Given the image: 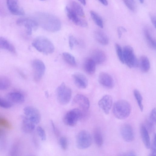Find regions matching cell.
I'll list each match as a JSON object with an SVG mask.
<instances>
[{
    "label": "cell",
    "mask_w": 156,
    "mask_h": 156,
    "mask_svg": "<svg viewBox=\"0 0 156 156\" xmlns=\"http://www.w3.org/2000/svg\"><path fill=\"white\" fill-rule=\"evenodd\" d=\"M60 145L61 148L65 151L67 148L68 141L67 138L64 136L61 137L59 140Z\"/></svg>",
    "instance_id": "37"
},
{
    "label": "cell",
    "mask_w": 156,
    "mask_h": 156,
    "mask_svg": "<svg viewBox=\"0 0 156 156\" xmlns=\"http://www.w3.org/2000/svg\"><path fill=\"white\" fill-rule=\"evenodd\" d=\"M72 9L79 16L83 17L84 13L83 8L77 2L73 1L72 3Z\"/></svg>",
    "instance_id": "30"
},
{
    "label": "cell",
    "mask_w": 156,
    "mask_h": 156,
    "mask_svg": "<svg viewBox=\"0 0 156 156\" xmlns=\"http://www.w3.org/2000/svg\"><path fill=\"white\" fill-rule=\"evenodd\" d=\"M0 125L6 127H9V125L8 122L5 119L1 118H0Z\"/></svg>",
    "instance_id": "42"
},
{
    "label": "cell",
    "mask_w": 156,
    "mask_h": 156,
    "mask_svg": "<svg viewBox=\"0 0 156 156\" xmlns=\"http://www.w3.org/2000/svg\"><path fill=\"white\" fill-rule=\"evenodd\" d=\"M25 116L35 124L39 123L41 119V115L39 111L36 108L27 106L23 109Z\"/></svg>",
    "instance_id": "9"
},
{
    "label": "cell",
    "mask_w": 156,
    "mask_h": 156,
    "mask_svg": "<svg viewBox=\"0 0 156 156\" xmlns=\"http://www.w3.org/2000/svg\"><path fill=\"white\" fill-rule=\"evenodd\" d=\"M69 44L71 49H72L75 45H77L79 42L72 35H70L69 37Z\"/></svg>",
    "instance_id": "38"
},
{
    "label": "cell",
    "mask_w": 156,
    "mask_h": 156,
    "mask_svg": "<svg viewBox=\"0 0 156 156\" xmlns=\"http://www.w3.org/2000/svg\"><path fill=\"white\" fill-rule=\"evenodd\" d=\"M42 0V1H44V0Z\"/></svg>",
    "instance_id": "49"
},
{
    "label": "cell",
    "mask_w": 156,
    "mask_h": 156,
    "mask_svg": "<svg viewBox=\"0 0 156 156\" xmlns=\"http://www.w3.org/2000/svg\"><path fill=\"white\" fill-rule=\"evenodd\" d=\"M143 32L145 40L149 46L155 50L156 40L151 30L148 27H145L144 29Z\"/></svg>",
    "instance_id": "18"
},
{
    "label": "cell",
    "mask_w": 156,
    "mask_h": 156,
    "mask_svg": "<svg viewBox=\"0 0 156 156\" xmlns=\"http://www.w3.org/2000/svg\"><path fill=\"white\" fill-rule=\"evenodd\" d=\"M94 37L96 40L101 44L107 45L109 43V39L106 34L103 31L98 30L94 33Z\"/></svg>",
    "instance_id": "22"
},
{
    "label": "cell",
    "mask_w": 156,
    "mask_h": 156,
    "mask_svg": "<svg viewBox=\"0 0 156 156\" xmlns=\"http://www.w3.org/2000/svg\"><path fill=\"white\" fill-rule=\"evenodd\" d=\"M141 3H144V0H139Z\"/></svg>",
    "instance_id": "48"
},
{
    "label": "cell",
    "mask_w": 156,
    "mask_h": 156,
    "mask_svg": "<svg viewBox=\"0 0 156 156\" xmlns=\"http://www.w3.org/2000/svg\"><path fill=\"white\" fill-rule=\"evenodd\" d=\"M73 102L79 107L78 108L86 114L90 106L89 100L86 97L82 94H77L74 97Z\"/></svg>",
    "instance_id": "8"
},
{
    "label": "cell",
    "mask_w": 156,
    "mask_h": 156,
    "mask_svg": "<svg viewBox=\"0 0 156 156\" xmlns=\"http://www.w3.org/2000/svg\"><path fill=\"white\" fill-rule=\"evenodd\" d=\"M0 48L6 50L13 53H16L14 46L6 38L0 37Z\"/></svg>",
    "instance_id": "25"
},
{
    "label": "cell",
    "mask_w": 156,
    "mask_h": 156,
    "mask_svg": "<svg viewBox=\"0 0 156 156\" xmlns=\"http://www.w3.org/2000/svg\"><path fill=\"white\" fill-rule=\"evenodd\" d=\"M22 118L21 127L22 130L26 133H30L32 132L35 129V124L25 115L22 116Z\"/></svg>",
    "instance_id": "20"
},
{
    "label": "cell",
    "mask_w": 156,
    "mask_h": 156,
    "mask_svg": "<svg viewBox=\"0 0 156 156\" xmlns=\"http://www.w3.org/2000/svg\"><path fill=\"white\" fill-rule=\"evenodd\" d=\"M99 83L102 86L108 88H112L114 83L112 76L108 73L102 72L100 73L98 77Z\"/></svg>",
    "instance_id": "14"
},
{
    "label": "cell",
    "mask_w": 156,
    "mask_h": 156,
    "mask_svg": "<svg viewBox=\"0 0 156 156\" xmlns=\"http://www.w3.org/2000/svg\"><path fill=\"white\" fill-rule=\"evenodd\" d=\"M86 115L79 108H75L66 113L63 118V122L68 126H74Z\"/></svg>",
    "instance_id": "4"
},
{
    "label": "cell",
    "mask_w": 156,
    "mask_h": 156,
    "mask_svg": "<svg viewBox=\"0 0 156 156\" xmlns=\"http://www.w3.org/2000/svg\"><path fill=\"white\" fill-rule=\"evenodd\" d=\"M51 125L52 127V128L53 129V130L54 131V133L56 136H58L59 135V132L58 130L57 129V128L55 127V124L53 122L52 120H51Z\"/></svg>",
    "instance_id": "43"
},
{
    "label": "cell",
    "mask_w": 156,
    "mask_h": 156,
    "mask_svg": "<svg viewBox=\"0 0 156 156\" xmlns=\"http://www.w3.org/2000/svg\"><path fill=\"white\" fill-rule=\"evenodd\" d=\"M96 65L95 62L91 58H87L84 64L85 71L89 74H93L95 71Z\"/></svg>",
    "instance_id": "24"
},
{
    "label": "cell",
    "mask_w": 156,
    "mask_h": 156,
    "mask_svg": "<svg viewBox=\"0 0 156 156\" xmlns=\"http://www.w3.org/2000/svg\"><path fill=\"white\" fill-rule=\"evenodd\" d=\"M123 52L124 63L129 67L132 68L138 66L139 62L131 46H125L123 48Z\"/></svg>",
    "instance_id": "6"
},
{
    "label": "cell",
    "mask_w": 156,
    "mask_h": 156,
    "mask_svg": "<svg viewBox=\"0 0 156 156\" xmlns=\"http://www.w3.org/2000/svg\"><path fill=\"white\" fill-rule=\"evenodd\" d=\"M32 45L37 51L46 55L51 54L55 50L53 43L44 36H40L36 37L33 41Z\"/></svg>",
    "instance_id": "2"
},
{
    "label": "cell",
    "mask_w": 156,
    "mask_h": 156,
    "mask_svg": "<svg viewBox=\"0 0 156 156\" xmlns=\"http://www.w3.org/2000/svg\"><path fill=\"white\" fill-rule=\"evenodd\" d=\"M94 138L96 144L98 147L102 146L103 139L101 130L98 128L96 129L94 133Z\"/></svg>",
    "instance_id": "27"
},
{
    "label": "cell",
    "mask_w": 156,
    "mask_h": 156,
    "mask_svg": "<svg viewBox=\"0 0 156 156\" xmlns=\"http://www.w3.org/2000/svg\"><path fill=\"white\" fill-rule=\"evenodd\" d=\"M38 24L45 30L51 32L59 31L61 27L59 19L52 14L45 12H39L37 15Z\"/></svg>",
    "instance_id": "1"
},
{
    "label": "cell",
    "mask_w": 156,
    "mask_h": 156,
    "mask_svg": "<svg viewBox=\"0 0 156 156\" xmlns=\"http://www.w3.org/2000/svg\"><path fill=\"white\" fill-rule=\"evenodd\" d=\"M16 23L19 25H24L25 24H27L30 26L33 30H36L38 26V23L36 20L32 19L21 18L17 20Z\"/></svg>",
    "instance_id": "23"
},
{
    "label": "cell",
    "mask_w": 156,
    "mask_h": 156,
    "mask_svg": "<svg viewBox=\"0 0 156 156\" xmlns=\"http://www.w3.org/2000/svg\"><path fill=\"white\" fill-rule=\"evenodd\" d=\"M6 2L8 9L12 13L17 16L24 15L23 9L19 5L18 0H6Z\"/></svg>",
    "instance_id": "16"
},
{
    "label": "cell",
    "mask_w": 156,
    "mask_h": 156,
    "mask_svg": "<svg viewBox=\"0 0 156 156\" xmlns=\"http://www.w3.org/2000/svg\"><path fill=\"white\" fill-rule=\"evenodd\" d=\"M71 89L64 83H62L57 88L56 96L58 102L62 105H65L70 101L72 97Z\"/></svg>",
    "instance_id": "5"
},
{
    "label": "cell",
    "mask_w": 156,
    "mask_h": 156,
    "mask_svg": "<svg viewBox=\"0 0 156 156\" xmlns=\"http://www.w3.org/2000/svg\"><path fill=\"white\" fill-rule=\"evenodd\" d=\"M122 31L126 32V29L123 27H120L118 28L117 33L118 37L119 38H121L122 37Z\"/></svg>",
    "instance_id": "41"
},
{
    "label": "cell",
    "mask_w": 156,
    "mask_h": 156,
    "mask_svg": "<svg viewBox=\"0 0 156 156\" xmlns=\"http://www.w3.org/2000/svg\"><path fill=\"white\" fill-rule=\"evenodd\" d=\"M140 132L144 144L146 148L149 149L151 147L150 137L147 130L144 125L140 126Z\"/></svg>",
    "instance_id": "21"
},
{
    "label": "cell",
    "mask_w": 156,
    "mask_h": 156,
    "mask_svg": "<svg viewBox=\"0 0 156 156\" xmlns=\"http://www.w3.org/2000/svg\"><path fill=\"white\" fill-rule=\"evenodd\" d=\"M32 66L34 80L36 81H39L45 73V66L44 63L40 60L35 59L32 62Z\"/></svg>",
    "instance_id": "10"
},
{
    "label": "cell",
    "mask_w": 156,
    "mask_h": 156,
    "mask_svg": "<svg viewBox=\"0 0 156 156\" xmlns=\"http://www.w3.org/2000/svg\"><path fill=\"white\" fill-rule=\"evenodd\" d=\"M112 98L109 95H105L100 99L98 102L100 108L106 115H108L112 104Z\"/></svg>",
    "instance_id": "13"
},
{
    "label": "cell",
    "mask_w": 156,
    "mask_h": 156,
    "mask_svg": "<svg viewBox=\"0 0 156 156\" xmlns=\"http://www.w3.org/2000/svg\"><path fill=\"white\" fill-rule=\"evenodd\" d=\"M62 56L65 61L68 64L73 66L76 65V62L75 57L70 53L67 52H63Z\"/></svg>",
    "instance_id": "28"
},
{
    "label": "cell",
    "mask_w": 156,
    "mask_h": 156,
    "mask_svg": "<svg viewBox=\"0 0 156 156\" xmlns=\"http://www.w3.org/2000/svg\"><path fill=\"white\" fill-rule=\"evenodd\" d=\"M6 97L7 99L11 103L20 104L25 101L24 95L21 93L18 92H13L8 93Z\"/></svg>",
    "instance_id": "19"
},
{
    "label": "cell",
    "mask_w": 156,
    "mask_h": 156,
    "mask_svg": "<svg viewBox=\"0 0 156 156\" xmlns=\"http://www.w3.org/2000/svg\"><path fill=\"white\" fill-rule=\"evenodd\" d=\"M139 64L140 69L143 72L146 73L149 70L150 68V62L146 56L142 55L140 57Z\"/></svg>",
    "instance_id": "26"
},
{
    "label": "cell",
    "mask_w": 156,
    "mask_h": 156,
    "mask_svg": "<svg viewBox=\"0 0 156 156\" xmlns=\"http://www.w3.org/2000/svg\"><path fill=\"white\" fill-rule=\"evenodd\" d=\"M12 103L8 99L0 97V107L9 108L12 107Z\"/></svg>",
    "instance_id": "35"
},
{
    "label": "cell",
    "mask_w": 156,
    "mask_h": 156,
    "mask_svg": "<svg viewBox=\"0 0 156 156\" xmlns=\"http://www.w3.org/2000/svg\"><path fill=\"white\" fill-rule=\"evenodd\" d=\"M115 47L117 55L119 59L122 63H124L123 50L121 46L118 44H116Z\"/></svg>",
    "instance_id": "34"
},
{
    "label": "cell",
    "mask_w": 156,
    "mask_h": 156,
    "mask_svg": "<svg viewBox=\"0 0 156 156\" xmlns=\"http://www.w3.org/2000/svg\"><path fill=\"white\" fill-rule=\"evenodd\" d=\"M38 134L42 141H45L46 139V134L44 129L41 126H38L37 128Z\"/></svg>",
    "instance_id": "36"
},
{
    "label": "cell",
    "mask_w": 156,
    "mask_h": 156,
    "mask_svg": "<svg viewBox=\"0 0 156 156\" xmlns=\"http://www.w3.org/2000/svg\"><path fill=\"white\" fill-rule=\"evenodd\" d=\"M156 136L154 134L151 147V156L156 155Z\"/></svg>",
    "instance_id": "40"
},
{
    "label": "cell",
    "mask_w": 156,
    "mask_h": 156,
    "mask_svg": "<svg viewBox=\"0 0 156 156\" xmlns=\"http://www.w3.org/2000/svg\"><path fill=\"white\" fill-rule=\"evenodd\" d=\"M104 5L106 6L108 5V2L107 0H98Z\"/></svg>",
    "instance_id": "45"
},
{
    "label": "cell",
    "mask_w": 156,
    "mask_h": 156,
    "mask_svg": "<svg viewBox=\"0 0 156 156\" xmlns=\"http://www.w3.org/2000/svg\"><path fill=\"white\" fill-rule=\"evenodd\" d=\"M92 137L90 133L86 130H82L78 133L76 138L77 147L83 149L89 147L91 144Z\"/></svg>",
    "instance_id": "7"
},
{
    "label": "cell",
    "mask_w": 156,
    "mask_h": 156,
    "mask_svg": "<svg viewBox=\"0 0 156 156\" xmlns=\"http://www.w3.org/2000/svg\"><path fill=\"white\" fill-rule=\"evenodd\" d=\"M123 2L127 8L130 10L133 11L135 7L133 0H123Z\"/></svg>",
    "instance_id": "39"
},
{
    "label": "cell",
    "mask_w": 156,
    "mask_h": 156,
    "mask_svg": "<svg viewBox=\"0 0 156 156\" xmlns=\"http://www.w3.org/2000/svg\"><path fill=\"white\" fill-rule=\"evenodd\" d=\"M11 82L7 77L0 76V90H5L8 88L10 86Z\"/></svg>",
    "instance_id": "31"
},
{
    "label": "cell",
    "mask_w": 156,
    "mask_h": 156,
    "mask_svg": "<svg viewBox=\"0 0 156 156\" xmlns=\"http://www.w3.org/2000/svg\"><path fill=\"white\" fill-rule=\"evenodd\" d=\"M72 78L75 85L80 89L86 88L88 85V80L86 76L80 72H76L72 75Z\"/></svg>",
    "instance_id": "15"
},
{
    "label": "cell",
    "mask_w": 156,
    "mask_h": 156,
    "mask_svg": "<svg viewBox=\"0 0 156 156\" xmlns=\"http://www.w3.org/2000/svg\"><path fill=\"white\" fill-rule=\"evenodd\" d=\"M131 111V107L127 101L120 100L114 104L112 112L114 116L116 118L123 119L127 118Z\"/></svg>",
    "instance_id": "3"
},
{
    "label": "cell",
    "mask_w": 156,
    "mask_h": 156,
    "mask_svg": "<svg viewBox=\"0 0 156 156\" xmlns=\"http://www.w3.org/2000/svg\"><path fill=\"white\" fill-rule=\"evenodd\" d=\"M45 95L46 97H48L49 96V94L48 93V92L47 91H45Z\"/></svg>",
    "instance_id": "47"
},
{
    "label": "cell",
    "mask_w": 156,
    "mask_h": 156,
    "mask_svg": "<svg viewBox=\"0 0 156 156\" xmlns=\"http://www.w3.org/2000/svg\"><path fill=\"white\" fill-rule=\"evenodd\" d=\"M156 122V109L153 108L151 110L149 116V125L151 127H153Z\"/></svg>",
    "instance_id": "33"
},
{
    "label": "cell",
    "mask_w": 156,
    "mask_h": 156,
    "mask_svg": "<svg viewBox=\"0 0 156 156\" xmlns=\"http://www.w3.org/2000/svg\"><path fill=\"white\" fill-rule=\"evenodd\" d=\"M120 132L121 136L125 141L130 142L134 138L133 129L130 124H125L121 127Z\"/></svg>",
    "instance_id": "12"
},
{
    "label": "cell",
    "mask_w": 156,
    "mask_h": 156,
    "mask_svg": "<svg viewBox=\"0 0 156 156\" xmlns=\"http://www.w3.org/2000/svg\"><path fill=\"white\" fill-rule=\"evenodd\" d=\"M133 94L140 110L142 111L143 110V98L140 93L137 90L135 89L133 90Z\"/></svg>",
    "instance_id": "32"
},
{
    "label": "cell",
    "mask_w": 156,
    "mask_h": 156,
    "mask_svg": "<svg viewBox=\"0 0 156 156\" xmlns=\"http://www.w3.org/2000/svg\"><path fill=\"white\" fill-rule=\"evenodd\" d=\"M151 23L153 26L156 28V17L154 15H151L150 16Z\"/></svg>",
    "instance_id": "44"
},
{
    "label": "cell",
    "mask_w": 156,
    "mask_h": 156,
    "mask_svg": "<svg viewBox=\"0 0 156 156\" xmlns=\"http://www.w3.org/2000/svg\"><path fill=\"white\" fill-rule=\"evenodd\" d=\"M91 58L96 64H101L103 63L106 59V55L102 50L96 49L93 51Z\"/></svg>",
    "instance_id": "17"
},
{
    "label": "cell",
    "mask_w": 156,
    "mask_h": 156,
    "mask_svg": "<svg viewBox=\"0 0 156 156\" xmlns=\"http://www.w3.org/2000/svg\"><path fill=\"white\" fill-rule=\"evenodd\" d=\"M90 14L91 18L95 23L100 27L103 28V22L101 17L96 12L91 11Z\"/></svg>",
    "instance_id": "29"
},
{
    "label": "cell",
    "mask_w": 156,
    "mask_h": 156,
    "mask_svg": "<svg viewBox=\"0 0 156 156\" xmlns=\"http://www.w3.org/2000/svg\"><path fill=\"white\" fill-rule=\"evenodd\" d=\"M65 10L68 18L74 23L82 27H85L87 26V21L79 18L78 15L72 8L66 6Z\"/></svg>",
    "instance_id": "11"
},
{
    "label": "cell",
    "mask_w": 156,
    "mask_h": 156,
    "mask_svg": "<svg viewBox=\"0 0 156 156\" xmlns=\"http://www.w3.org/2000/svg\"><path fill=\"white\" fill-rule=\"evenodd\" d=\"M83 5H85L86 4V0H78Z\"/></svg>",
    "instance_id": "46"
}]
</instances>
